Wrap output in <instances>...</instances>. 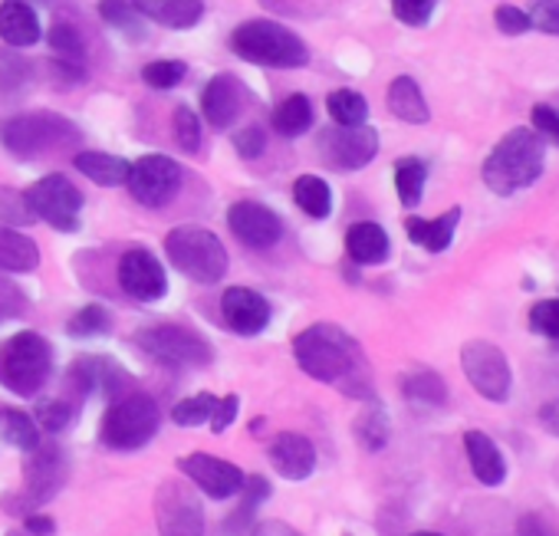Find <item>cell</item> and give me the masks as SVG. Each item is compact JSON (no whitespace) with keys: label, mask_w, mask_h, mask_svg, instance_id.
Wrapping results in <instances>:
<instances>
[{"label":"cell","mask_w":559,"mask_h":536,"mask_svg":"<svg viewBox=\"0 0 559 536\" xmlns=\"http://www.w3.org/2000/svg\"><path fill=\"white\" fill-rule=\"evenodd\" d=\"M126 184L142 207H165L181 191V165L168 155H145L129 168Z\"/></svg>","instance_id":"cell-15"},{"label":"cell","mask_w":559,"mask_h":536,"mask_svg":"<svg viewBox=\"0 0 559 536\" xmlns=\"http://www.w3.org/2000/svg\"><path fill=\"white\" fill-rule=\"evenodd\" d=\"M247 109V90L234 73H217L201 93V112L211 129L227 132Z\"/></svg>","instance_id":"cell-19"},{"label":"cell","mask_w":559,"mask_h":536,"mask_svg":"<svg viewBox=\"0 0 559 536\" xmlns=\"http://www.w3.org/2000/svg\"><path fill=\"white\" fill-rule=\"evenodd\" d=\"M250 536H304V533L290 526L287 520H257L250 526Z\"/></svg>","instance_id":"cell-56"},{"label":"cell","mask_w":559,"mask_h":536,"mask_svg":"<svg viewBox=\"0 0 559 536\" xmlns=\"http://www.w3.org/2000/svg\"><path fill=\"white\" fill-rule=\"evenodd\" d=\"M237 415H240V395H217V405H214V415H211V431L214 434H224L234 421H237Z\"/></svg>","instance_id":"cell-51"},{"label":"cell","mask_w":559,"mask_h":536,"mask_svg":"<svg viewBox=\"0 0 559 536\" xmlns=\"http://www.w3.org/2000/svg\"><path fill=\"white\" fill-rule=\"evenodd\" d=\"M320 158L333 171H359L379 155V132L372 126H336L320 132Z\"/></svg>","instance_id":"cell-14"},{"label":"cell","mask_w":559,"mask_h":536,"mask_svg":"<svg viewBox=\"0 0 559 536\" xmlns=\"http://www.w3.org/2000/svg\"><path fill=\"white\" fill-rule=\"evenodd\" d=\"M270 464L284 480H307L317 471V448L307 434L300 431H280L270 448Z\"/></svg>","instance_id":"cell-21"},{"label":"cell","mask_w":559,"mask_h":536,"mask_svg":"<svg viewBox=\"0 0 559 536\" xmlns=\"http://www.w3.org/2000/svg\"><path fill=\"white\" fill-rule=\"evenodd\" d=\"M73 165L90 178L96 181L99 188H119L129 181V162L119 158V155H109V152H76Z\"/></svg>","instance_id":"cell-29"},{"label":"cell","mask_w":559,"mask_h":536,"mask_svg":"<svg viewBox=\"0 0 559 536\" xmlns=\"http://www.w3.org/2000/svg\"><path fill=\"white\" fill-rule=\"evenodd\" d=\"M493 21H497V31H500V34H510V37H520V34L533 31L530 14H526V11H520V8H510V4L497 8Z\"/></svg>","instance_id":"cell-52"},{"label":"cell","mask_w":559,"mask_h":536,"mask_svg":"<svg viewBox=\"0 0 559 536\" xmlns=\"http://www.w3.org/2000/svg\"><path fill=\"white\" fill-rule=\"evenodd\" d=\"M0 142L14 158H44L53 152H73L83 142L76 122L57 112H24L0 126Z\"/></svg>","instance_id":"cell-4"},{"label":"cell","mask_w":559,"mask_h":536,"mask_svg":"<svg viewBox=\"0 0 559 536\" xmlns=\"http://www.w3.org/2000/svg\"><path fill=\"white\" fill-rule=\"evenodd\" d=\"M31 83V63L17 50H0V90L17 93Z\"/></svg>","instance_id":"cell-44"},{"label":"cell","mask_w":559,"mask_h":536,"mask_svg":"<svg viewBox=\"0 0 559 536\" xmlns=\"http://www.w3.org/2000/svg\"><path fill=\"white\" fill-rule=\"evenodd\" d=\"M389 112L408 126H425L431 119L428 112V103L418 90V83L412 76H395L392 86H389Z\"/></svg>","instance_id":"cell-28"},{"label":"cell","mask_w":559,"mask_h":536,"mask_svg":"<svg viewBox=\"0 0 559 536\" xmlns=\"http://www.w3.org/2000/svg\"><path fill=\"white\" fill-rule=\"evenodd\" d=\"M263 428H266V418H253V421H250V434H253V438H263V434H260Z\"/></svg>","instance_id":"cell-59"},{"label":"cell","mask_w":559,"mask_h":536,"mask_svg":"<svg viewBox=\"0 0 559 536\" xmlns=\"http://www.w3.org/2000/svg\"><path fill=\"white\" fill-rule=\"evenodd\" d=\"M40 266V247L17 227L0 224V274H34Z\"/></svg>","instance_id":"cell-24"},{"label":"cell","mask_w":559,"mask_h":536,"mask_svg":"<svg viewBox=\"0 0 559 536\" xmlns=\"http://www.w3.org/2000/svg\"><path fill=\"white\" fill-rule=\"evenodd\" d=\"M464 451H467L471 471H474V477H477L480 484H487V487L503 484L507 464H503L500 448L490 441V434H484V431H467V434H464Z\"/></svg>","instance_id":"cell-26"},{"label":"cell","mask_w":559,"mask_h":536,"mask_svg":"<svg viewBox=\"0 0 559 536\" xmlns=\"http://www.w3.org/2000/svg\"><path fill=\"white\" fill-rule=\"evenodd\" d=\"M165 253L175 263V271L194 284H221L227 266H230V257H227L221 237L207 227H198V224H185V227L168 230Z\"/></svg>","instance_id":"cell-7"},{"label":"cell","mask_w":559,"mask_h":536,"mask_svg":"<svg viewBox=\"0 0 559 536\" xmlns=\"http://www.w3.org/2000/svg\"><path fill=\"white\" fill-rule=\"evenodd\" d=\"M230 50L257 67L300 70L310 63V47L300 34L276 21H247L230 34Z\"/></svg>","instance_id":"cell-3"},{"label":"cell","mask_w":559,"mask_h":536,"mask_svg":"<svg viewBox=\"0 0 559 536\" xmlns=\"http://www.w3.org/2000/svg\"><path fill=\"white\" fill-rule=\"evenodd\" d=\"M461 369L471 382V389L487 398V402H507L513 376H510V362L503 356L500 346L487 343V340H471L461 346Z\"/></svg>","instance_id":"cell-12"},{"label":"cell","mask_w":559,"mask_h":536,"mask_svg":"<svg viewBox=\"0 0 559 536\" xmlns=\"http://www.w3.org/2000/svg\"><path fill=\"white\" fill-rule=\"evenodd\" d=\"M526 14L536 31L559 37V0H533V8Z\"/></svg>","instance_id":"cell-49"},{"label":"cell","mask_w":559,"mask_h":536,"mask_svg":"<svg viewBox=\"0 0 559 536\" xmlns=\"http://www.w3.org/2000/svg\"><path fill=\"white\" fill-rule=\"evenodd\" d=\"M34 211L27 204V198L14 188H0V224L8 227H24V224H34Z\"/></svg>","instance_id":"cell-46"},{"label":"cell","mask_w":559,"mask_h":536,"mask_svg":"<svg viewBox=\"0 0 559 536\" xmlns=\"http://www.w3.org/2000/svg\"><path fill=\"white\" fill-rule=\"evenodd\" d=\"M135 346L168 366V369H204L214 362V346L191 326H178V323H158V326H145L135 333Z\"/></svg>","instance_id":"cell-8"},{"label":"cell","mask_w":559,"mask_h":536,"mask_svg":"<svg viewBox=\"0 0 559 536\" xmlns=\"http://www.w3.org/2000/svg\"><path fill=\"white\" fill-rule=\"evenodd\" d=\"M546 168V155H543V139L533 129H513L507 132L493 152L484 162V184L507 198L516 194L523 188H530Z\"/></svg>","instance_id":"cell-2"},{"label":"cell","mask_w":559,"mask_h":536,"mask_svg":"<svg viewBox=\"0 0 559 536\" xmlns=\"http://www.w3.org/2000/svg\"><path fill=\"white\" fill-rule=\"evenodd\" d=\"M227 227L250 250H270V247L280 243V237H284V221H280L276 211H270L260 201H237V204H230Z\"/></svg>","instance_id":"cell-18"},{"label":"cell","mask_w":559,"mask_h":536,"mask_svg":"<svg viewBox=\"0 0 559 536\" xmlns=\"http://www.w3.org/2000/svg\"><path fill=\"white\" fill-rule=\"evenodd\" d=\"M47 44L53 50V60H63V63H86V44H83V34L76 31V24L70 21H57L47 34Z\"/></svg>","instance_id":"cell-36"},{"label":"cell","mask_w":559,"mask_h":536,"mask_svg":"<svg viewBox=\"0 0 559 536\" xmlns=\"http://www.w3.org/2000/svg\"><path fill=\"white\" fill-rule=\"evenodd\" d=\"M132 8L145 21L162 24L168 31H191L204 17L201 0H132Z\"/></svg>","instance_id":"cell-22"},{"label":"cell","mask_w":559,"mask_h":536,"mask_svg":"<svg viewBox=\"0 0 559 536\" xmlns=\"http://www.w3.org/2000/svg\"><path fill=\"white\" fill-rule=\"evenodd\" d=\"M53 379V346L40 333H14L0 343V385L17 398H34Z\"/></svg>","instance_id":"cell-5"},{"label":"cell","mask_w":559,"mask_h":536,"mask_svg":"<svg viewBox=\"0 0 559 536\" xmlns=\"http://www.w3.org/2000/svg\"><path fill=\"white\" fill-rule=\"evenodd\" d=\"M294 359L317 382L346 385V389H353V382H359L362 395L366 398L372 395L362 349L336 323H313L304 333H297V340H294Z\"/></svg>","instance_id":"cell-1"},{"label":"cell","mask_w":559,"mask_h":536,"mask_svg":"<svg viewBox=\"0 0 559 536\" xmlns=\"http://www.w3.org/2000/svg\"><path fill=\"white\" fill-rule=\"evenodd\" d=\"M70 480V457L63 451V444L57 441H40L34 451H27L24 461V493L14 500H4L8 510L14 513H31L34 507L53 500Z\"/></svg>","instance_id":"cell-9"},{"label":"cell","mask_w":559,"mask_h":536,"mask_svg":"<svg viewBox=\"0 0 559 536\" xmlns=\"http://www.w3.org/2000/svg\"><path fill=\"white\" fill-rule=\"evenodd\" d=\"M50 73H53V86L60 90H73V86H83L90 76L86 63H63V60H50Z\"/></svg>","instance_id":"cell-53"},{"label":"cell","mask_w":559,"mask_h":536,"mask_svg":"<svg viewBox=\"0 0 559 536\" xmlns=\"http://www.w3.org/2000/svg\"><path fill=\"white\" fill-rule=\"evenodd\" d=\"M539 421H543V428H546L552 438H559V398H556V402H546V405L539 408Z\"/></svg>","instance_id":"cell-58"},{"label":"cell","mask_w":559,"mask_h":536,"mask_svg":"<svg viewBox=\"0 0 559 536\" xmlns=\"http://www.w3.org/2000/svg\"><path fill=\"white\" fill-rule=\"evenodd\" d=\"M24 533H27V536H53V533H57V520L47 516V513H27Z\"/></svg>","instance_id":"cell-57"},{"label":"cell","mask_w":559,"mask_h":536,"mask_svg":"<svg viewBox=\"0 0 559 536\" xmlns=\"http://www.w3.org/2000/svg\"><path fill=\"white\" fill-rule=\"evenodd\" d=\"M530 119H533V132H536L539 139H549V142L559 148V112H556L552 106H536V109L530 112Z\"/></svg>","instance_id":"cell-54"},{"label":"cell","mask_w":559,"mask_h":536,"mask_svg":"<svg viewBox=\"0 0 559 536\" xmlns=\"http://www.w3.org/2000/svg\"><path fill=\"white\" fill-rule=\"evenodd\" d=\"M96 389L106 392L109 402L122 398L126 392H132V376L109 356H76L67 369V392L76 405H83Z\"/></svg>","instance_id":"cell-13"},{"label":"cell","mask_w":559,"mask_h":536,"mask_svg":"<svg viewBox=\"0 0 559 536\" xmlns=\"http://www.w3.org/2000/svg\"><path fill=\"white\" fill-rule=\"evenodd\" d=\"M425 178H428V168L418 158H402L395 165V191L405 207H418V201L425 194Z\"/></svg>","instance_id":"cell-40"},{"label":"cell","mask_w":559,"mask_h":536,"mask_svg":"<svg viewBox=\"0 0 559 536\" xmlns=\"http://www.w3.org/2000/svg\"><path fill=\"white\" fill-rule=\"evenodd\" d=\"M24 310H27V297H24L11 281L0 277V323L21 317Z\"/></svg>","instance_id":"cell-55"},{"label":"cell","mask_w":559,"mask_h":536,"mask_svg":"<svg viewBox=\"0 0 559 536\" xmlns=\"http://www.w3.org/2000/svg\"><path fill=\"white\" fill-rule=\"evenodd\" d=\"M119 287L135 303H158L168 297V274L148 247H132L119 260Z\"/></svg>","instance_id":"cell-16"},{"label":"cell","mask_w":559,"mask_h":536,"mask_svg":"<svg viewBox=\"0 0 559 536\" xmlns=\"http://www.w3.org/2000/svg\"><path fill=\"white\" fill-rule=\"evenodd\" d=\"M99 17H103V24H109L112 31L126 34L129 40H142L145 37L142 14L132 8V0H99Z\"/></svg>","instance_id":"cell-35"},{"label":"cell","mask_w":559,"mask_h":536,"mask_svg":"<svg viewBox=\"0 0 559 536\" xmlns=\"http://www.w3.org/2000/svg\"><path fill=\"white\" fill-rule=\"evenodd\" d=\"M530 330L546 340H559V300H543L530 310Z\"/></svg>","instance_id":"cell-47"},{"label":"cell","mask_w":559,"mask_h":536,"mask_svg":"<svg viewBox=\"0 0 559 536\" xmlns=\"http://www.w3.org/2000/svg\"><path fill=\"white\" fill-rule=\"evenodd\" d=\"M11 536H21V533H11Z\"/></svg>","instance_id":"cell-61"},{"label":"cell","mask_w":559,"mask_h":536,"mask_svg":"<svg viewBox=\"0 0 559 536\" xmlns=\"http://www.w3.org/2000/svg\"><path fill=\"white\" fill-rule=\"evenodd\" d=\"M37 221L50 224L60 234H76L83 217V191L67 175H44L24 191Z\"/></svg>","instance_id":"cell-10"},{"label":"cell","mask_w":559,"mask_h":536,"mask_svg":"<svg viewBox=\"0 0 559 536\" xmlns=\"http://www.w3.org/2000/svg\"><path fill=\"white\" fill-rule=\"evenodd\" d=\"M185 76H188V67L181 60H155L142 70V80L152 90H175Z\"/></svg>","instance_id":"cell-45"},{"label":"cell","mask_w":559,"mask_h":536,"mask_svg":"<svg viewBox=\"0 0 559 536\" xmlns=\"http://www.w3.org/2000/svg\"><path fill=\"white\" fill-rule=\"evenodd\" d=\"M158 536H204V503L185 480L165 477L155 487Z\"/></svg>","instance_id":"cell-11"},{"label":"cell","mask_w":559,"mask_h":536,"mask_svg":"<svg viewBox=\"0 0 559 536\" xmlns=\"http://www.w3.org/2000/svg\"><path fill=\"white\" fill-rule=\"evenodd\" d=\"M313 103H310V96H304V93H294V96H287L284 103H280L276 109H273V129L284 135V139H300V135H307L310 129H313Z\"/></svg>","instance_id":"cell-31"},{"label":"cell","mask_w":559,"mask_h":536,"mask_svg":"<svg viewBox=\"0 0 559 536\" xmlns=\"http://www.w3.org/2000/svg\"><path fill=\"white\" fill-rule=\"evenodd\" d=\"M353 431H356V441H359L366 451H382V448L389 444V431H392V428H389V415H385L379 405H369V408L359 412Z\"/></svg>","instance_id":"cell-38"},{"label":"cell","mask_w":559,"mask_h":536,"mask_svg":"<svg viewBox=\"0 0 559 536\" xmlns=\"http://www.w3.org/2000/svg\"><path fill=\"white\" fill-rule=\"evenodd\" d=\"M234 148H237L240 158H257V155H263V148H266V129L253 122V126L234 132Z\"/></svg>","instance_id":"cell-50"},{"label":"cell","mask_w":559,"mask_h":536,"mask_svg":"<svg viewBox=\"0 0 559 536\" xmlns=\"http://www.w3.org/2000/svg\"><path fill=\"white\" fill-rule=\"evenodd\" d=\"M112 330V313L103 303H86L83 310H76L67 323V333L73 340H93V336H106Z\"/></svg>","instance_id":"cell-41"},{"label":"cell","mask_w":559,"mask_h":536,"mask_svg":"<svg viewBox=\"0 0 559 536\" xmlns=\"http://www.w3.org/2000/svg\"><path fill=\"white\" fill-rule=\"evenodd\" d=\"M438 8V0H392V14L408 27H425Z\"/></svg>","instance_id":"cell-48"},{"label":"cell","mask_w":559,"mask_h":536,"mask_svg":"<svg viewBox=\"0 0 559 536\" xmlns=\"http://www.w3.org/2000/svg\"><path fill=\"white\" fill-rule=\"evenodd\" d=\"M158 428H162L158 402L148 392L132 389L106 405L99 421V441L109 451H139L158 434Z\"/></svg>","instance_id":"cell-6"},{"label":"cell","mask_w":559,"mask_h":536,"mask_svg":"<svg viewBox=\"0 0 559 536\" xmlns=\"http://www.w3.org/2000/svg\"><path fill=\"white\" fill-rule=\"evenodd\" d=\"M0 434H4V441L14 444V448L24 451V454L34 451V448L44 441V434H40L34 415L24 412V408H0Z\"/></svg>","instance_id":"cell-33"},{"label":"cell","mask_w":559,"mask_h":536,"mask_svg":"<svg viewBox=\"0 0 559 536\" xmlns=\"http://www.w3.org/2000/svg\"><path fill=\"white\" fill-rule=\"evenodd\" d=\"M389 234L382 224L376 221H356L349 230H346V253L353 263L359 266H376V263H385L389 260Z\"/></svg>","instance_id":"cell-23"},{"label":"cell","mask_w":559,"mask_h":536,"mask_svg":"<svg viewBox=\"0 0 559 536\" xmlns=\"http://www.w3.org/2000/svg\"><path fill=\"white\" fill-rule=\"evenodd\" d=\"M294 201L313 221H326L333 214V191L320 175H300L294 181Z\"/></svg>","instance_id":"cell-32"},{"label":"cell","mask_w":559,"mask_h":536,"mask_svg":"<svg viewBox=\"0 0 559 536\" xmlns=\"http://www.w3.org/2000/svg\"><path fill=\"white\" fill-rule=\"evenodd\" d=\"M326 109H330V116H333L336 126H366V119H369V103L356 90H336V93H330Z\"/></svg>","instance_id":"cell-39"},{"label":"cell","mask_w":559,"mask_h":536,"mask_svg":"<svg viewBox=\"0 0 559 536\" xmlns=\"http://www.w3.org/2000/svg\"><path fill=\"white\" fill-rule=\"evenodd\" d=\"M270 303L250 287H227L221 297V320L237 336H260L270 326Z\"/></svg>","instance_id":"cell-20"},{"label":"cell","mask_w":559,"mask_h":536,"mask_svg":"<svg viewBox=\"0 0 559 536\" xmlns=\"http://www.w3.org/2000/svg\"><path fill=\"white\" fill-rule=\"evenodd\" d=\"M270 493H273V487H270V480H266L263 474H247V477H243V487H240V503H237V510L227 516L224 529H227L230 536L243 533V529L253 523L257 510L270 500Z\"/></svg>","instance_id":"cell-30"},{"label":"cell","mask_w":559,"mask_h":536,"mask_svg":"<svg viewBox=\"0 0 559 536\" xmlns=\"http://www.w3.org/2000/svg\"><path fill=\"white\" fill-rule=\"evenodd\" d=\"M214 405H217V395L211 392H198V395H188L181 402H175L171 408V421L178 428H198V425H207L211 415H214Z\"/></svg>","instance_id":"cell-42"},{"label":"cell","mask_w":559,"mask_h":536,"mask_svg":"<svg viewBox=\"0 0 559 536\" xmlns=\"http://www.w3.org/2000/svg\"><path fill=\"white\" fill-rule=\"evenodd\" d=\"M457 221H461V207H451V211H444V214L435 217V221L408 217V221H405V234H408L412 243H418V247H425V250H431V253H441V250L451 247L454 230H457Z\"/></svg>","instance_id":"cell-27"},{"label":"cell","mask_w":559,"mask_h":536,"mask_svg":"<svg viewBox=\"0 0 559 536\" xmlns=\"http://www.w3.org/2000/svg\"><path fill=\"white\" fill-rule=\"evenodd\" d=\"M178 471L185 474V480H191L201 493H207L214 500L237 497L240 487H243V477H247L237 464H230L224 457H214V454H204V451L178 457Z\"/></svg>","instance_id":"cell-17"},{"label":"cell","mask_w":559,"mask_h":536,"mask_svg":"<svg viewBox=\"0 0 559 536\" xmlns=\"http://www.w3.org/2000/svg\"><path fill=\"white\" fill-rule=\"evenodd\" d=\"M80 408H83V405H76L70 395L40 398L37 408H34V421H37V428L47 431V434H63V431L76 421Z\"/></svg>","instance_id":"cell-34"},{"label":"cell","mask_w":559,"mask_h":536,"mask_svg":"<svg viewBox=\"0 0 559 536\" xmlns=\"http://www.w3.org/2000/svg\"><path fill=\"white\" fill-rule=\"evenodd\" d=\"M171 126H175V142H178V148L181 152H198L201 148V119H198V112L194 109H188V106H178L175 109V116H171Z\"/></svg>","instance_id":"cell-43"},{"label":"cell","mask_w":559,"mask_h":536,"mask_svg":"<svg viewBox=\"0 0 559 536\" xmlns=\"http://www.w3.org/2000/svg\"><path fill=\"white\" fill-rule=\"evenodd\" d=\"M0 40L8 47H34L40 40L37 11L24 0H4L0 4Z\"/></svg>","instance_id":"cell-25"},{"label":"cell","mask_w":559,"mask_h":536,"mask_svg":"<svg viewBox=\"0 0 559 536\" xmlns=\"http://www.w3.org/2000/svg\"><path fill=\"white\" fill-rule=\"evenodd\" d=\"M412 536H444V533H428V529H421V533H412Z\"/></svg>","instance_id":"cell-60"},{"label":"cell","mask_w":559,"mask_h":536,"mask_svg":"<svg viewBox=\"0 0 559 536\" xmlns=\"http://www.w3.org/2000/svg\"><path fill=\"white\" fill-rule=\"evenodd\" d=\"M402 392L415 405H444V398H448L444 379L438 372H428V369H418V372L405 376Z\"/></svg>","instance_id":"cell-37"}]
</instances>
